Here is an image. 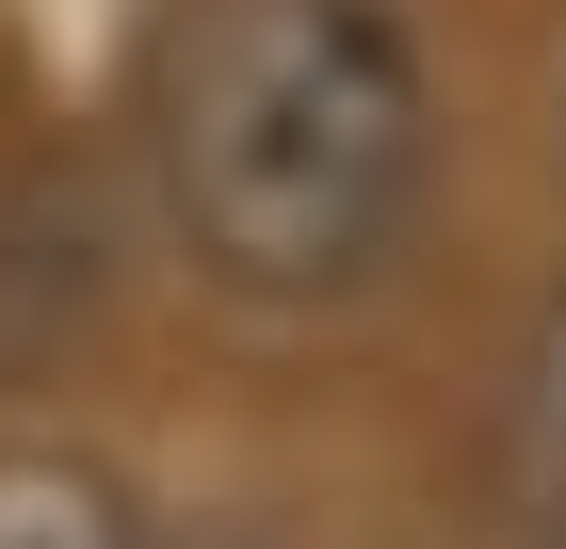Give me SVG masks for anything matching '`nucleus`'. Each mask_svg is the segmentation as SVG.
I'll use <instances>...</instances> for the list:
<instances>
[{
  "label": "nucleus",
  "instance_id": "nucleus-1",
  "mask_svg": "<svg viewBox=\"0 0 566 549\" xmlns=\"http://www.w3.org/2000/svg\"><path fill=\"white\" fill-rule=\"evenodd\" d=\"M146 211L243 324H324L437 211V49L405 0H163L146 33Z\"/></svg>",
  "mask_w": 566,
  "mask_h": 549
},
{
  "label": "nucleus",
  "instance_id": "nucleus-2",
  "mask_svg": "<svg viewBox=\"0 0 566 549\" xmlns=\"http://www.w3.org/2000/svg\"><path fill=\"white\" fill-rule=\"evenodd\" d=\"M0 549H146V502L82 453H0Z\"/></svg>",
  "mask_w": 566,
  "mask_h": 549
},
{
  "label": "nucleus",
  "instance_id": "nucleus-3",
  "mask_svg": "<svg viewBox=\"0 0 566 549\" xmlns=\"http://www.w3.org/2000/svg\"><path fill=\"white\" fill-rule=\"evenodd\" d=\"M551 485H566V292L534 307L518 388H502V502H551Z\"/></svg>",
  "mask_w": 566,
  "mask_h": 549
},
{
  "label": "nucleus",
  "instance_id": "nucleus-4",
  "mask_svg": "<svg viewBox=\"0 0 566 549\" xmlns=\"http://www.w3.org/2000/svg\"><path fill=\"white\" fill-rule=\"evenodd\" d=\"M502 549H566V485L551 502H502Z\"/></svg>",
  "mask_w": 566,
  "mask_h": 549
}]
</instances>
